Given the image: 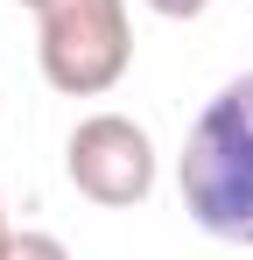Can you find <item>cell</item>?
Listing matches in <instances>:
<instances>
[{
    "label": "cell",
    "instance_id": "obj_1",
    "mask_svg": "<svg viewBox=\"0 0 253 260\" xmlns=\"http://www.w3.org/2000/svg\"><path fill=\"white\" fill-rule=\"evenodd\" d=\"M176 183H183V211L211 239L253 246V71H239L232 85H218V99H204Z\"/></svg>",
    "mask_w": 253,
    "mask_h": 260
},
{
    "label": "cell",
    "instance_id": "obj_3",
    "mask_svg": "<svg viewBox=\"0 0 253 260\" xmlns=\"http://www.w3.org/2000/svg\"><path fill=\"white\" fill-rule=\"evenodd\" d=\"M64 176L78 183V197L106 204V211H126L155 190V141L126 113H91L64 141Z\"/></svg>",
    "mask_w": 253,
    "mask_h": 260
},
{
    "label": "cell",
    "instance_id": "obj_2",
    "mask_svg": "<svg viewBox=\"0 0 253 260\" xmlns=\"http://www.w3.org/2000/svg\"><path fill=\"white\" fill-rule=\"evenodd\" d=\"M36 56H42V78L64 99H106L134 63L126 0H42Z\"/></svg>",
    "mask_w": 253,
    "mask_h": 260
},
{
    "label": "cell",
    "instance_id": "obj_7",
    "mask_svg": "<svg viewBox=\"0 0 253 260\" xmlns=\"http://www.w3.org/2000/svg\"><path fill=\"white\" fill-rule=\"evenodd\" d=\"M21 7H42V0H21Z\"/></svg>",
    "mask_w": 253,
    "mask_h": 260
},
{
    "label": "cell",
    "instance_id": "obj_5",
    "mask_svg": "<svg viewBox=\"0 0 253 260\" xmlns=\"http://www.w3.org/2000/svg\"><path fill=\"white\" fill-rule=\"evenodd\" d=\"M148 7H155L162 21H190V14H204L211 0H148Z\"/></svg>",
    "mask_w": 253,
    "mask_h": 260
},
{
    "label": "cell",
    "instance_id": "obj_6",
    "mask_svg": "<svg viewBox=\"0 0 253 260\" xmlns=\"http://www.w3.org/2000/svg\"><path fill=\"white\" fill-rule=\"evenodd\" d=\"M7 246H14V225H7V204H0V260H7Z\"/></svg>",
    "mask_w": 253,
    "mask_h": 260
},
{
    "label": "cell",
    "instance_id": "obj_4",
    "mask_svg": "<svg viewBox=\"0 0 253 260\" xmlns=\"http://www.w3.org/2000/svg\"><path fill=\"white\" fill-rule=\"evenodd\" d=\"M7 260H71V246H64L56 232H14Z\"/></svg>",
    "mask_w": 253,
    "mask_h": 260
}]
</instances>
